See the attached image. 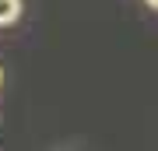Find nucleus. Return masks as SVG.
<instances>
[{
  "instance_id": "f03ea898",
  "label": "nucleus",
  "mask_w": 158,
  "mask_h": 151,
  "mask_svg": "<svg viewBox=\"0 0 158 151\" xmlns=\"http://www.w3.org/2000/svg\"><path fill=\"white\" fill-rule=\"evenodd\" d=\"M148 7H155V11H158V0H148Z\"/></svg>"
},
{
  "instance_id": "f257e3e1",
  "label": "nucleus",
  "mask_w": 158,
  "mask_h": 151,
  "mask_svg": "<svg viewBox=\"0 0 158 151\" xmlns=\"http://www.w3.org/2000/svg\"><path fill=\"white\" fill-rule=\"evenodd\" d=\"M21 18V0H0V25H14Z\"/></svg>"
}]
</instances>
